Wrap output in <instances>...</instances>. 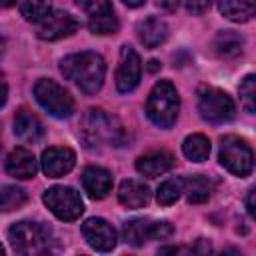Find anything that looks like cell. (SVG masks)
I'll return each instance as SVG.
<instances>
[{
	"label": "cell",
	"mask_w": 256,
	"mask_h": 256,
	"mask_svg": "<svg viewBox=\"0 0 256 256\" xmlns=\"http://www.w3.org/2000/svg\"><path fill=\"white\" fill-rule=\"evenodd\" d=\"M62 74L72 80L84 94H96L106 76V64L104 58L96 52H78L62 58L60 62Z\"/></svg>",
	"instance_id": "cell-1"
},
{
	"label": "cell",
	"mask_w": 256,
	"mask_h": 256,
	"mask_svg": "<svg viewBox=\"0 0 256 256\" xmlns=\"http://www.w3.org/2000/svg\"><path fill=\"white\" fill-rule=\"evenodd\" d=\"M82 138L86 146H120L124 140V130L114 116H108L104 110H88L82 122Z\"/></svg>",
	"instance_id": "cell-2"
},
{
	"label": "cell",
	"mask_w": 256,
	"mask_h": 256,
	"mask_svg": "<svg viewBox=\"0 0 256 256\" xmlns=\"http://www.w3.org/2000/svg\"><path fill=\"white\" fill-rule=\"evenodd\" d=\"M178 110H180V96L172 86V82L168 80L156 82L146 100V116L150 118V122L160 128H170L178 118Z\"/></svg>",
	"instance_id": "cell-3"
},
{
	"label": "cell",
	"mask_w": 256,
	"mask_h": 256,
	"mask_svg": "<svg viewBox=\"0 0 256 256\" xmlns=\"http://www.w3.org/2000/svg\"><path fill=\"white\" fill-rule=\"evenodd\" d=\"M8 242L18 254H42L50 244V230L40 222H16L8 230Z\"/></svg>",
	"instance_id": "cell-4"
},
{
	"label": "cell",
	"mask_w": 256,
	"mask_h": 256,
	"mask_svg": "<svg viewBox=\"0 0 256 256\" xmlns=\"http://www.w3.org/2000/svg\"><path fill=\"white\" fill-rule=\"evenodd\" d=\"M34 96L36 102L54 118H68L74 112V98L64 86L54 80L40 78L34 84Z\"/></svg>",
	"instance_id": "cell-5"
},
{
	"label": "cell",
	"mask_w": 256,
	"mask_h": 256,
	"mask_svg": "<svg viewBox=\"0 0 256 256\" xmlns=\"http://www.w3.org/2000/svg\"><path fill=\"white\" fill-rule=\"evenodd\" d=\"M198 112L210 124H224L234 118L236 106L224 90L208 86L198 92Z\"/></svg>",
	"instance_id": "cell-6"
},
{
	"label": "cell",
	"mask_w": 256,
	"mask_h": 256,
	"mask_svg": "<svg viewBox=\"0 0 256 256\" xmlns=\"http://www.w3.org/2000/svg\"><path fill=\"white\" fill-rule=\"evenodd\" d=\"M220 164L234 176H248L254 166L252 148L238 136H224L220 140Z\"/></svg>",
	"instance_id": "cell-7"
},
{
	"label": "cell",
	"mask_w": 256,
	"mask_h": 256,
	"mask_svg": "<svg viewBox=\"0 0 256 256\" xmlns=\"http://www.w3.org/2000/svg\"><path fill=\"white\" fill-rule=\"evenodd\" d=\"M42 200L50 208V212L64 222H72L84 212V202L80 194L70 186H52L44 192Z\"/></svg>",
	"instance_id": "cell-8"
},
{
	"label": "cell",
	"mask_w": 256,
	"mask_h": 256,
	"mask_svg": "<svg viewBox=\"0 0 256 256\" xmlns=\"http://www.w3.org/2000/svg\"><path fill=\"white\" fill-rule=\"evenodd\" d=\"M76 28H78V20L70 12H64V10H50L44 18L36 22V34L48 42L66 38L74 34Z\"/></svg>",
	"instance_id": "cell-9"
},
{
	"label": "cell",
	"mask_w": 256,
	"mask_h": 256,
	"mask_svg": "<svg viewBox=\"0 0 256 256\" xmlns=\"http://www.w3.org/2000/svg\"><path fill=\"white\" fill-rule=\"evenodd\" d=\"M140 76H142V62H140L138 52L130 46H122L120 62H118V68H116V88H118V92H122V94L132 92L138 86Z\"/></svg>",
	"instance_id": "cell-10"
},
{
	"label": "cell",
	"mask_w": 256,
	"mask_h": 256,
	"mask_svg": "<svg viewBox=\"0 0 256 256\" xmlns=\"http://www.w3.org/2000/svg\"><path fill=\"white\" fill-rule=\"evenodd\" d=\"M82 236L88 242V246L98 252H110L118 242L116 230L102 218H88L82 224Z\"/></svg>",
	"instance_id": "cell-11"
},
{
	"label": "cell",
	"mask_w": 256,
	"mask_h": 256,
	"mask_svg": "<svg viewBox=\"0 0 256 256\" xmlns=\"http://www.w3.org/2000/svg\"><path fill=\"white\" fill-rule=\"evenodd\" d=\"M42 170L48 178H60L68 174L74 164H76V154L74 150L66 146H52L42 152Z\"/></svg>",
	"instance_id": "cell-12"
},
{
	"label": "cell",
	"mask_w": 256,
	"mask_h": 256,
	"mask_svg": "<svg viewBox=\"0 0 256 256\" xmlns=\"http://www.w3.org/2000/svg\"><path fill=\"white\" fill-rule=\"evenodd\" d=\"M82 186L90 198H106L112 190V174L102 166H88L82 172Z\"/></svg>",
	"instance_id": "cell-13"
},
{
	"label": "cell",
	"mask_w": 256,
	"mask_h": 256,
	"mask_svg": "<svg viewBox=\"0 0 256 256\" xmlns=\"http://www.w3.org/2000/svg\"><path fill=\"white\" fill-rule=\"evenodd\" d=\"M6 172L14 178H20V180L34 178L38 172V160L34 158V154L30 150L14 148L6 158Z\"/></svg>",
	"instance_id": "cell-14"
},
{
	"label": "cell",
	"mask_w": 256,
	"mask_h": 256,
	"mask_svg": "<svg viewBox=\"0 0 256 256\" xmlns=\"http://www.w3.org/2000/svg\"><path fill=\"white\" fill-rule=\"evenodd\" d=\"M174 164V158L170 152L166 150H156V152H148L144 156H140L136 160V170L146 176V178H156L166 174Z\"/></svg>",
	"instance_id": "cell-15"
},
{
	"label": "cell",
	"mask_w": 256,
	"mask_h": 256,
	"mask_svg": "<svg viewBox=\"0 0 256 256\" xmlns=\"http://www.w3.org/2000/svg\"><path fill=\"white\" fill-rule=\"evenodd\" d=\"M118 200H120V204H124L130 210L144 208L150 202V188L140 180L128 178L118 188Z\"/></svg>",
	"instance_id": "cell-16"
},
{
	"label": "cell",
	"mask_w": 256,
	"mask_h": 256,
	"mask_svg": "<svg viewBox=\"0 0 256 256\" xmlns=\"http://www.w3.org/2000/svg\"><path fill=\"white\" fill-rule=\"evenodd\" d=\"M14 134L24 142H38L44 136V126L36 114L26 108H20L14 116Z\"/></svg>",
	"instance_id": "cell-17"
},
{
	"label": "cell",
	"mask_w": 256,
	"mask_h": 256,
	"mask_svg": "<svg viewBox=\"0 0 256 256\" xmlns=\"http://www.w3.org/2000/svg\"><path fill=\"white\" fill-rule=\"evenodd\" d=\"M122 238L130 246H142L148 240H154V222L148 218H132L124 222Z\"/></svg>",
	"instance_id": "cell-18"
},
{
	"label": "cell",
	"mask_w": 256,
	"mask_h": 256,
	"mask_svg": "<svg viewBox=\"0 0 256 256\" xmlns=\"http://www.w3.org/2000/svg\"><path fill=\"white\" fill-rule=\"evenodd\" d=\"M138 38L146 48H156L168 38V26L164 20L150 16L138 24Z\"/></svg>",
	"instance_id": "cell-19"
},
{
	"label": "cell",
	"mask_w": 256,
	"mask_h": 256,
	"mask_svg": "<svg viewBox=\"0 0 256 256\" xmlns=\"http://www.w3.org/2000/svg\"><path fill=\"white\" fill-rule=\"evenodd\" d=\"M182 192L186 194V200L190 204H202L210 198L212 192V184L206 176L202 174H194L186 180H182Z\"/></svg>",
	"instance_id": "cell-20"
},
{
	"label": "cell",
	"mask_w": 256,
	"mask_h": 256,
	"mask_svg": "<svg viewBox=\"0 0 256 256\" xmlns=\"http://www.w3.org/2000/svg\"><path fill=\"white\" fill-rule=\"evenodd\" d=\"M244 40L238 32L234 30H222L214 38V50L220 58H236L242 54Z\"/></svg>",
	"instance_id": "cell-21"
},
{
	"label": "cell",
	"mask_w": 256,
	"mask_h": 256,
	"mask_svg": "<svg viewBox=\"0 0 256 256\" xmlns=\"http://www.w3.org/2000/svg\"><path fill=\"white\" fill-rule=\"evenodd\" d=\"M218 8L222 16L232 22H248L254 16V2L252 0H220Z\"/></svg>",
	"instance_id": "cell-22"
},
{
	"label": "cell",
	"mask_w": 256,
	"mask_h": 256,
	"mask_svg": "<svg viewBox=\"0 0 256 256\" xmlns=\"http://www.w3.org/2000/svg\"><path fill=\"white\" fill-rule=\"evenodd\" d=\"M182 152L192 162H204L210 156V140L204 134H192L184 140Z\"/></svg>",
	"instance_id": "cell-23"
},
{
	"label": "cell",
	"mask_w": 256,
	"mask_h": 256,
	"mask_svg": "<svg viewBox=\"0 0 256 256\" xmlns=\"http://www.w3.org/2000/svg\"><path fill=\"white\" fill-rule=\"evenodd\" d=\"M26 204V192L18 186L0 188V212H12Z\"/></svg>",
	"instance_id": "cell-24"
},
{
	"label": "cell",
	"mask_w": 256,
	"mask_h": 256,
	"mask_svg": "<svg viewBox=\"0 0 256 256\" xmlns=\"http://www.w3.org/2000/svg\"><path fill=\"white\" fill-rule=\"evenodd\" d=\"M18 8L28 22H38L52 10V0H20Z\"/></svg>",
	"instance_id": "cell-25"
},
{
	"label": "cell",
	"mask_w": 256,
	"mask_h": 256,
	"mask_svg": "<svg viewBox=\"0 0 256 256\" xmlns=\"http://www.w3.org/2000/svg\"><path fill=\"white\" fill-rule=\"evenodd\" d=\"M182 194V180L180 178H170V180H164L158 190H156V200L160 206H170L174 204Z\"/></svg>",
	"instance_id": "cell-26"
},
{
	"label": "cell",
	"mask_w": 256,
	"mask_h": 256,
	"mask_svg": "<svg viewBox=\"0 0 256 256\" xmlns=\"http://www.w3.org/2000/svg\"><path fill=\"white\" fill-rule=\"evenodd\" d=\"M88 28L92 34H114V32H118L120 22H118L116 14H108V16H100V18H90Z\"/></svg>",
	"instance_id": "cell-27"
},
{
	"label": "cell",
	"mask_w": 256,
	"mask_h": 256,
	"mask_svg": "<svg viewBox=\"0 0 256 256\" xmlns=\"http://www.w3.org/2000/svg\"><path fill=\"white\" fill-rule=\"evenodd\" d=\"M240 98L248 112L256 110V76L248 74L240 84Z\"/></svg>",
	"instance_id": "cell-28"
},
{
	"label": "cell",
	"mask_w": 256,
	"mask_h": 256,
	"mask_svg": "<svg viewBox=\"0 0 256 256\" xmlns=\"http://www.w3.org/2000/svg\"><path fill=\"white\" fill-rule=\"evenodd\" d=\"M80 6L86 12L88 20L90 18H100V16L114 14V8H112V2L110 0H80Z\"/></svg>",
	"instance_id": "cell-29"
},
{
	"label": "cell",
	"mask_w": 256,
	"mask_h": 256,
	"mask_svg": "<svg viewBox=\"0 0 256 256\" xmlns=\"http://www.w3.org/2000/svg\"><path fill=\"white\" fill-rule=\"evenodd\" d=\"M212 0H186V8L192 12V14H202L210 8Z\"/></svg>",
	"instance_id": "cell-30"
},
{
	"label": "cell",
	"mask_w": 256,
	"mask_h": 256,
	"mask_svg": "<svg viewBox=\"0 0 256 256\" xmlns=\"http://www.w3.org/2000/svg\"><path fill=\"white\" fill-rule=\"evenodd\" d=\"M6 98H8V86H6V80L0 72V108L6 104Z\"/></svg>",
	"instance_id": "cell-31"
},
{
	"label": "cell",
	"mask_w": 256,
	"mask_h": 256,
	"mask_svg": "<svg viewBox=\"0 0 256 256\" xmlns=\"http://www.w3.org/2000/svg\"><path fill=\"white\" fill-rule=\"evenodd\" d=\"M254 190H250L248 192V196H246V208H248V214L250 216H254Z\"/></svg>",
	"instance_id": "cell-32"
},
{
	"label": "cell",
	"mask_w": 256,
	"mask_h": 256,
	"mask_svg": "<svg viewBox=\"0 0 256 256\" xmlns=\"http://www.w3.org/2000/svg\"><path fill=\"white\" fill-rule=\"evenodd\" d=\"M160 4H162L166 10H176V8H178V0H160Z\"/></svg>",
	"instance_id": "cell-33"
},
{
	"label": "cell",
	"mask_w": 256,
	"mask_h": 256,
	"mask_svg": "<svg viewBox=\"0 0 256 256\" xmlns=\"http://www.w3.org/2000/svg\"><path fill=\"white\" fill-rule=\"evenodd\" d=\"M126 6H130V8H138V6H142L146 0H122Z\"/></svg>",
	"instance_id": "cell-34"
},
{
	"label": "cell",
	"mask_w": 256,
	"mask_h": 256,
	"mask_svg": "<svg viewBox=\"0 0 256 256\" xmlns=\"http://www.w3.org/2000/svg\"><path fill=\"white\" fill-rule=\"evenodd\" d=\"M14 4H16V0H0V10L10 8V6H14Z\"/></svg>",
	"instance_id": "cell-35"
},
{
	"label": "cell",
	"mask_w": 256,
	"mask_h": 256,
	"mask_svg": "<svg viewBox=\"0 0 256 256\" xmlns=\"http://www.w3.org/2000/svg\"><path fill=\"white\" fill-rule=\"evenodd\" d=\"M156 68H158V62H156V60H152V62H150V70H156Z\"/></svg>",
	"instance_id": "cell-36"
},
{
	"label": "cell",
	"mask_w": 256,
	"mask_h": 256,
	"mask_svg": "<svg viewBox=\"0 0 256 256\" xmlns=\"http://www.w3.org/2000/svg\"><path fill=\"white\" fill-rule=\"evenodd\" d=\"M0 256H4V246L0 244Z\"/></svg>",
	"instance_id": "cell-37"
}]
</instances>
